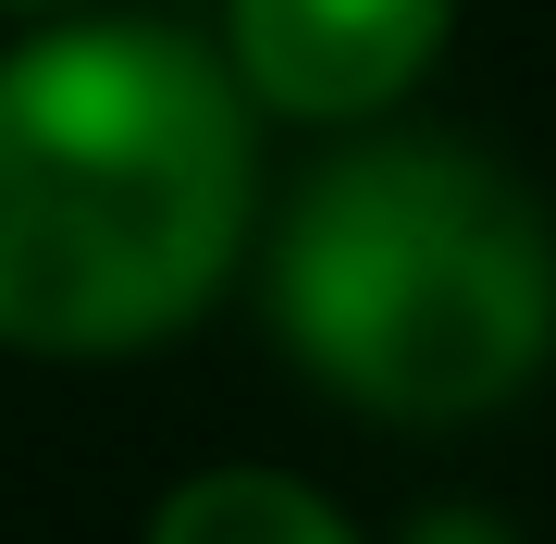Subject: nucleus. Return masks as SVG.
Segmentation results:
<instances>
[{"label": "nucleus", "instance_id": "nucleus-1", "mask_svg": "<svg viewBox=\"0 0 556 544\" xmlns=\"http://www.w3.org/2000/svg\"><path fill=\"white\" fill-rule=\"evenodd\" d=\"M248 248V100L174 25L0 50V346L112 359L199 322Z\"/></svg>", "mask_w": 556, "mask_h": 544}, {"label": "nucleus", "instance_id": "nucleus-3", "mask_svg": "<svg viewBox=\"0 0 556 544\" xmlns=\"http://www.w3.org/2000/svg\"><path fill=\"white\" fill-rule=\"evenodd\" d=\"M457 0H223V75L285 124H358L408 100Z\"/></svg>", "mask_w": 556, "mask_h": 544}, {"label": "nucleus", "instance_id": "nucleus-6", "mask_svg": "<svg viewBox=\"0 0 556 544\" xmlns=\"http://www.w3.org/2000/svg\"><path fill=\"white\" fill-rule=\"evenodd\" d=\"M0 13H50V0H0Z\"/></svg>", "mask_w": 556, "mask_h": 544}, {"label": "nucleus", "instance_id": "nucleus-2", "mask_svg": "<svg viewBox=\"0 0 556 544\" xmlns=\"http://www.w3.org/2000/svg\"><path fill=\"white\" fill-rule=\"evenodd\" d=\"M273 322L334 408L482 421L556 346V236L482 149L383 137L298 186L273 236Z\"/></svg>", "mask_w": 556, "mask_h": 544}, {"label": "nucleus", "instance_id": "nucleus-5", "mask_svg": "<svg viewBox=\"0 0 556 544\" xmlns=\"http://www.w3.org/2000/svg\"><path fill=\"white\" fill-rule=\"evenodd\" d=\"M408 544H507V532H495V520H482V507H433V520H420Z\"/></svg>", "mask_w": 556, "mask_h": 544}, {"label": "nucleus", "instance_id": "nucleus-4", "mask_svg": "<svg viewBox=\"0 0 556 544\" xmlns=\"http://www.w3.org/2000/svg\"><path fill=\"white\" fill-rule=\"evenodd\" d=\"M149 544H358V532L285 470H199V483L161 495Z\"/></svg>", "mask_w": 556, "mask_h": 544}]
</instances>
